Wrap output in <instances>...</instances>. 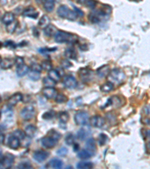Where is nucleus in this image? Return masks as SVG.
<instances>
[{
	"label": "nucleus",
	"mask_w": 150,
	"mask_h": 169,
	"mask_svg": "<svg viewBox=\"0 0 150 169\" xmlns=\"http://www.w3.org/2000/svg\"><path fill=\"white\" fill-rule=\"evenodd\" d=\"M41 66H42V69L45 71H50L52 69V63L50 62L49 60H45L41 64Z\"/></svg>",
	"instance_id": "nucleus-44"
},
{
	"label": "nucleus",
	"mask_w": 150,
	"mask_h": 169,
	"mask_svg": "<svg viewBox=\"0 0 150 169\" xmlns=\"http://www.w3.org/2000/svg\"><path fill=\"white\" fill-rule=\"evenodd\" d=\"M22 100L23 95L20 93H17L10 97V99H8V102L9 105L14 106V105H16L17 103L21 102Z\"/></svg>",
	"instance_id": "nucleus-17"
},
{
	"label": "nucleus",
	"mask_w": 150,
	"mask_h": 169,
	"mask_svg": "<svg viewBox=\"0 0 150 169\" xmlns=\"http://www.w3.org/2000/svg\"><path fill=\"white\" fill-rule=\"evenodd\" d=\"M86 150H87L92 156L95 155L97 150L96 141L93 138H89L86 142Z\"/></svg>",
	"instance_id": "nucleus-14"
},
{
	"label": "nucleus",
	"mask_w": 150,
	"mask_h": 169,
	"mask_svg": "<svg viewBox=\"0 0 150 169\" xmlns=\"http://www.w3.org/2000/svg\"><path fill=\"white\" fill-rule=\"evenodd\" d=\"M97 5V2L96 0H87L86 2V5L90 9H94L96 7Z\"/></svg>",
	"instance_id": "nucleus-48"
},
{
	"label": "nucleus",
	"mask_w": 150,
	"mask_h": 169,
	"mask_svg": "<svg viewBox=\"0 0 150 169\" xmlns=\"http://www.w3.org/2000/svg\"><path fill=\"white\" fill-rule=\"evenodd\" d=\"M144 123L147 124V125H150V119H146V121Z\"/></svg>",
	"instance_id": "nucleus-60"
},
{
	"label": "nucleus",
	"mask_w": 150,
	"mask_h": 169,
	"mask_svg": "<svg viewBox=\"0 0 150 169\" xmlns=\"http://www.w3.org/2000/svg\"><path fill=\"white\" fill-rule=\"evenodd\" d=\"M65 56L68 59H76L77 57V54L76 50L72 47H68L65 50Z\"/></svg>",
	"instance_id": "nucleus-22"
},
{
	"label": "nucleus",
	"mask_w": 150,
	"mask_h": 169,
	"mask_svg": "<svg viewBox=\"0 0 150 169\" xmlns=\"http://www.w3.org/2000/svg\"><path fill=\"white\" fill-rule=\"evenodd\" d=\"M14 62H13L10 59H1V69H8L13 66Z\"/></svg>",
	"instance_id": "nucleus-28"
},
{
	"label": "nucleus",
	"mask_w": 150,
	"mask_h": 169,
	"mask_svg": "<svg viewBox=\"0 0 150 169\" xmlns=\"http://www.w3.org/2000/svg\"><path fill=\"white\" fill-rule=\"evenodd\" d=\"M61 65L62 68H65V69H68L70 67L72 66V64L69 60L67 59H63L61 62Z\"/></svg>",
	"instance_id": "nucleus-50"
},
{
	"label": "nucleus",
	"mask_w": 150,
	"mask_h": 169,
	"mask_svg": "<svg viewBox=\"0 0 150 169\" xmlns=\"http://www.w3.org/2000/svg\"><path fill=\"white\" fill-rule=\"evenodd\" d=\"M90 135V129L87 127H83L77 132V138L80 141H84Z\"/></svg>",
	"instance_id": "nucleus-16"
},
{
	"label": "nucleus",
	"mask_w": 150,
	"mask_h": 169,
	"mask_svg": "<svg viewBox=\"0 0 150 169\" xmlns=\"http://www.w3.org/2000/svg\"><path fill=\"white\" fill-rule=\"evenodd\" d=\"M42 66H41V65L39 64H36V63H35V64L32 65V66H31V70L35 71H38V72H40L42 71Z\"/></svg>",
	"instance_id": "nucleus-49"
},
{
	"label": "nucleus",
	"mask_w": 150,
	"mask_h": 169,
	"mask_svg": "<svg viewBox=\"0 0 150 169\" xmlns=\"http://www.w3.org/2000/svg\"><path fill=\"white\" fill-rule=\"evenodd\" d=\"M48 76L56 83L59 82L61 80V76L59 75V73L58 72V71L54 70V69H51L50 71H49Z\"/></svg>",
	"instance_id": "nucleus-26"
},
{
	"label": "nucleus",
	"mask_w": 150,
	"mask_h": 169,
	"mask_svg": "<svg viewBox=\"0 0 150 169\" xmlns=\"http://www.w3.org/2000/svg\"><path fill=\"white\" fill-rule=\"evenodd\" d=\"M8 144L11 149L17 150L21 146V140L18 138H17L16 136L12 135L8 138Z\"/></svg>",
	"instance_id": "nucleus-12"
},
{
	"label": "nucleus",
	"mask_w": 150,
	"mask_h": 169,
	"mask_svg": "<svg viewBox=\"0 0 150 169\" xmlns=\"http://www.w3.org/2000/svg\"><path fill=\"white\" fill-rule=\"evenodd\" d=\"M43 94L47 99H53L56 96L57 92L54 87H45L43 90Z\"/></svg>",
	"instance_id": "nucleus-15"
},
{
	"label": "nucleus",
	"mask_w": 150,
	"mask_h": 169,
	"mask_svg": "<svg viewBox=\"0 0 150 169\" xmlns=\"http://www.w3.org/2000/svg\"><path fill=\"white\" fill-rule=\"evenodd\" d=\"M92 75H93V71L91 69H87V68L80 69L79 76L85 82H88L89 81H90L92 77Z\"/></svg>",
	"instance_id": "nucleus-11"
},
{
	"label": "nucleus",
	"mask_w": 150,
	"mask_h": 169,
	"mask_svg": "<svg viewBox=\"0 0 150 169\" xmlns=\"http://www.w3.org/2000/svg\"><path fill=\"white\" fill-rule=\"evenodd\" d=\"M49 166L53 168H62L63 166V162L61 159L54 158L49 162Z\"/></svg>",
	"instance_id": "nucleus-24"
},
{
	"label": "nucleus",
	"mask_w": 150,
	"mask_h": 169,
	"mask_svg": "<svg viewBox=\"0 0 150 169\" xmlns=\"http://www.w3.org/2000/svg\"><path fill=\"white\" fill-rule=\"evenodd\" d=\"M44 32L47 37H53L58 32V29L54 25L50 24L46 28L44 29Z\"/></svg>",
	"instance_id": "nucleus-19"
},
{
	"label": "nucleus",
	"mask_w": 150,
	"mask_h": 169,
	"mask_svg": "<svg viewBox=\"0 0 150 169\" xmlns=\"http://www.w3.org/2000/svg\"><path fill=\"white\" fill-rule=\"evenodd\" d=\"M56 47H54L53 49H48V48H43L41 49V50H39L41 53H46V52H50V51H55V50H56Z\"/></svg>",
	"instance_id": "nucleus-54"
},
{
	"label": "nucleus",
	"mask_w": 150,
	"mask_h": 169,
	"mask_svg": "<svg viewBox=\"0 0 150 169\" xmlns=\"http://www.w3.org/2000/svg\"><path fill=\"white\" fill-rule=\"evenodd\" d=\"M94 166L93 163L92 162H87V161H82L80 162L77 165V168H81V169H91Z\"/></svg>",
	"instance_id": "nucleus-31"
},
{
	"label": "nucleus",
	"mask_w": 150,
	"mask_h": 169,
	"mask_svg": "<svg viewBox=\"0 0 150 169\" xmlns=\"http://www.w3.org/2000/svg\"><path fill=\"white\" fill-rule=\"evenodd\" d=\"M146 150H148L149 153H150V142L149 144H147V145H146Z\"/></svg>",
	"instance_id": "nucleus-59"
},
{
	"label": "nucleus",
	"mask_w": 150,
	"mask_h": 169,
	"mask_svg": "<svg viewBox=\"0 0 150 169\" xmlns=\"http://www.w3.org/2000/svg\"><path fill=\"white\" fill-rule=\"evenodd\" d=\"M33 159L38 162H44L46 159H47V157L49 156V153L45 150H39L35 151L33 153Z\"/></svg>",
	"instance_id": "nucleus-9"
},
{
	"label": "nucleus",
	"mask_w": 150,
	"mask_h": 169,
	"mask_svg": "<svg viewBox=\"0 0 150 169\" xmlns=\"http://www.w3.org/2000/svg\"><path fill=\"white\" fill-rule=\"evenodd\" d=\"M75 141V136L72 133H69L65 137V143L68 145H73Z\"/></svg>",
	"instance_id": "nucleus-41"
},
{
	"label": "nucleus",
	"mask_w": 150,
	"mask_h": 169,
	"mask_svg": "<svg viewBox=\"0 0 150 169\" xmlns=\"http://www.w3.org/2000/svg\"><path fill=\"white\" fill-rule=\"evenodd\" d=\"M68 153V149L66 148V147H61V148H59L58 150L56 151V154L58 156H65L67 155Z\"/></svg>",
	"instance_id": "nucleus-46"
},
{
	"label": "nucleus",
	"mask_w": 150,
	"mask_h": 169,
	"mask_svg": "<svg viewBox=\"0 0 150 169\" xmlns=\"http://www.w3.org/2000/svg\"><path fill=\"white\" fill-rule=\"evenodd\" d=\"M2 21L4 24H9L14 21V14L11 12H6L2 16Z\"/></svg>",
	"instance_id": "nucleus-21"
},
{
	"label": "nucleus",
	"mask_w": 150,
	"mask_h": 169,
	"mask_svg": "<svg viewBox=\"0 0 150 169\" xmlns=\"http://www.w3.org/2000/svg\"><path fill=\"white\" fill-rule=\"evenodd\" d=\"M103 16L99 11H94L89 14V20L92 23H98L101 21V17Z\"/></svg>",
	"instance_id": "nucleus-20"
},
{
	"label": "nucleus",
	"mask_w": 150,
	"mask_h": 169,
	"mask_svg": "<svg viewBox=\"0 0 150 169\" xmlns=\"http://www.w3.org/2000/svg\"><path fill=\"white\" fill-rule=\"evenodd\" d=\"M89 121L88 113L86 111H79L74 116V122L79 126H86Z\"/></svg>",
	"instance_id": "nucleus-4"
},
{
	"label": "nucleus",
	"mask_w": 150,
	"mask_h": 169,
	"mask_svg": "<svg viewBox=\"0 0 150 169\" xmlns=\"http://www.w3.org/2000/svg\"><path fill=\"white\" fill-rule=\"evenodd\" d=\"M145 132V135H143L144 139H147V141L150 142V130H146V129H143Z\"/></svg>",
	"instance_id": "nucleus-52"
},
{
	"label": "nucleus",
	"mask_w": 150,
	"mask_h": 169,
	"mask_svg": "<svg viewBox=\"0 0 150 169\" xmlns=\"http://www.w3.org/2000/svg\"><path fill=\"white\" fill-rule=\"evenodd\" d=\"M110 72V66L106 65H102V67H100L96 71V74L98 75V76L100 77H106L107 76H108Z\"/></svg>",
	"instance_id": "nucleus-18"
},
{
	"label": "nucleus",
	"mask_w": 150,
	"mask_h": 169,
	"mask_svg": "<svg viewBox=\"0 0 150 169\" xmlns=\"http://www.w3.org/2000/svg\"><path fill=\"white\" fill-rule=\"evenodd\" d=\"M55 41L59 44L62 43H72L77 41V35L69 33L64 31H58L56 35L54 36Z\"/></svg>",
	"instance_id": "nucleus-1"
},
{
	"label": "nucleus",
	"mask_w": 150,
	"mask_h": 169,
	"mask_svg": "<svg viewBox=\"0 0 150 169\" xmlns=\"http://www.w3.org/2000/svg\"><path fill=\"white\" fill-rule=\"evenodd\" d=\"M56 115V113L53 111H47V112H45L44 114L42 115V118L45 120H50L53 119V117H55Z\"/></svg>",
	"instance_id": "nucleus-43"
},
{
	"label": "nucleus",
	"mask_w": 150,
	"mask_h": 169,
	"mask_svg": "<svg viewBox=\"0 0 150 169\" xmlns=\"http://www.w3.org/2000/svg\"><path fill=\"white\" fill-rule=\"evenodd\" d=\"M109 77L112 83H116L118 84H121L125 79V75L123 71L119 69H114L110 71L109 74Z\"/></svg>",
	"instance_id": "nucleus-3"
},
{
	"label": "nucleus",
	"mask_w": 150,
	"mask_h": 169,
	"mask_svg": "<svg viewBox=\"0 0 150 169\" xmlns=\"http://www.w3.org/2000/svg\"><path fill=\"white\" fill-rule=\"evenodd\" d=\"M100 89H101V90L103 93H109V92L112 91L114 89L113 83H112L111 81L110 82L108 81L107 83H104L101 86Z\"/></svg>",
	"instance_id": "nucleus-25"
},
{
	"label": "nucleus",
	"mask_w": 150,
	"mask_h": 169,
	"mask_svg": "<svg viewBox=\"0 0 150 169\" xmlns=\"http://www.w3.org/2000/svg\"><path fill=\"white\" fill-rule=\"evenodd\" d=\"M23 15L30 18L36 19L38 17V12L33 6H29L23 11Z\"/></svg>",
	"instance_id": "nucleus-13"
},
{
	"label": "nucleus",
	"mask_w": 150,
	"mask_h": 169,
	"mask_svg": "<svg viewBox=\"0 0 150 169\" xmlns=\"http://www.w3.org/2000/svg\"><path fill=\"white\" fill-rule=\"evenodd\" d=\"M5 46L10 49H15L16 48L17 45L14 41H5Z\"/></svg>",
	"instance_id": "nucleus-51"
},
{
	"label": "nucleus",
	"mask_w": 150,
	"mask_h": 169,
	"mask_svg": "<svg viewBox=\"0 0 150 169\" xmlns=\"http://www.w3.org/2000/svg\"><path fill=\"white\" fill-rule=\"evenodd\" d=\"M37 128L34 125H29L25 128V133L29 138H33L36 135Z\"/></svg>",
	"instance_id": "nucleus-23"
},
{
	"label": "nucleus",
	"mask_w": 150,
	"mask_h": 169,
	"mask_svg": "<svg viewBox=\"0 0 150 169\" xmlns=\"http://www.w3.org/2000/svg\"><path fill=\"white\" fill-rule=\"evenodd\" d=\"M74 9L75 12L77 13V15L79 17H83V15H84V14H83V11H81L80 8H76L75 6H74Z\"/></svg>",
	"instance_id": "nucleus-53"
},
{
	"label": "nucleus",
	"mask_w": 150,
	"mask_h": 169,
	"mask_svg": "<svg viewBox=\"0 0 150 169\" xmlns=\"http://www.w3.org/2000/svg\"><path fill=\"white\" fill-rule=\"evenodd\" d=\"M108 140V135H106L105 134H100L99 136H98V144L100 146H104L105 145L107 141Z\"/></svg>",
	"instance_id": "nucleus-39"
},
{
	"label": "nucleus",
	"mask_w": 150,
	"mask_h": 169,
	"mask_svg": "<svg viewBox=\"0 0 150 169\" xmlns=\"http://www.w3.org/2000/svg\"><path fill=\"white\" fill-rule=\"evenodd\" d=\"M79 148H80V146L77 143L74 144V152H77V151L79 150Z\"/></svg>",
	"instance_id": "nucleus-55"
},
{
	"label": "nucleus",
	"mask_w": 150,
	"mask_h": 169,
	"mask_svg": "<svg viewBox=\"0 0 150 169\" xmlns=\"http://www.w3.org/2000/svg\"><path fill=\"white\" fill-rule=\"evenodd\" d=\"M33 168V165H31L30 162H21L17 166V168H22V169H27L29 168L30 169Z\"/></svg>",
	"instance_id": "nucleus-45"
},
{
	"label": "nucleus",
	"mask_w": 150,
	"mask_h": 169,
	"mask_svg": "<svg viewBox=\"0 0 150 169\" xmlns=\"http://www.w3.org/2000/svg\"><path fill=\"white\" fill-rule=\"evenodd\" d=\"M50 18L47 15H43L38 21V26L40 28L45 29L48 25H50Z\"/></svg>",
	"instance_id": "nucleus-27"
},
{
	"label": "nucleus",
	"mask_w": 150,
	"mask_h": 169,
	"mask_svg": "<svg viewBox=\"0 0 150 169\" xmlns=\"http://www.w3.org/2000/svg\"><path fill=\"white\" fill-rule=\"evenodd\" d=\"M41 142L44 147L47 148V149H52L56 145L58 141H56V139L53 138L50 136L47 135L46 137H44L43 138H41Z\"/></svg>",
	"instance_id": "nucleus-7"
},
{
	"label": "nucleus",
	"mask_w": 150,
	"mask_h": 169,
	"mask_svg": "<svg viewBox=\"0 0 150 169\" xmlns=\"http://www.w3.org/2000/svg\"><path fill=\"white\" fill-rule=\"evenodd\" d=\"M68 98L67 96L64 95L63 93H58L56 95V96L55 98V101L58 104H62V103H65L67 102Z\"/></svg>",
	"instance_id": "nucleus-35"
},
{
	"label": "nucleus",
	"mask_w": 150,
	"mask_h": 169,
	"mask_svg": "<svg viewBox=\"0 0 150 169\" xmlns=\"http://www.w3.org/2000/svg\"><path fill=\"white\" fill-rule=\"evenodd\" d=\"M89 123H90L91 126H92L95 128H102L105 123V120L101 116L96 115V116H93L89 119Z\"/></svg>",
	"instance_id": "nucleus-8"
},
{
	"label": "nucleus",
	"mask_w": 150,
	"mask_h": 169,
	"mask_svg": "<svg viewBox=\"0 0 150 169\" xmlns=\"http://www.w3.org/2000/svg\"><path fill=\"white\" fill-rule=\"evenodd\" d=\"M46 1L47 0H35V2H36V3L38 5H44L46 2Z\"/></svg>",
	"instance_id": "nucleus-56"
},
{
	"label": "nucleus",
	"mask_w": 150,
	"mask_h": 169,
	"mask_svg": "<svg viewBox=\"0 0 150 169\" xmlns=\"http://www.w3.org/2000/svg\"><path fill=\"white\" fill-rule=\"evenodd\" d=\"M86 1H87V0H76V2L80 5H86Z\"/></svg>",
	"instance_id": "nucleus-57"
},
{
	"label": "nucleus",
	"mask_w": 150,
	"mask_h": 169,
	"mask_svg": "<svg viewBox=\"0 0 150 169\" xmlns=\"http://www.w3.org/2000/svg\"><path fill=\"white\" fill-rule=\"evenodd\" d=\"M18 24V22L17 21H13L12 23H11L9 24L6 25V30L8 33H14L15 32L17 29V26Z\"/></svg>",
	"instance_id": "nucleus-36"
},
{
	"label": "nucleus",
	"mask_w": 150,
	"mask_h": 169,
	"mask_svg": "<svg viewBox=\"0 0 150 169\" xmlns=\"http://www.w3.org/2000/svg\"><path fill=\"white\" fill-rule=\"evenodd\" d=\"M12 135L16 136L17 138H18L20 140H24L25 138H26V135H27L25 132H23L21 129H17V130L14 131Z\"/></svg>",
	"instance_id": "nucleus-40"
},
{
	"label": "nucleus",
	"mask_w": 150,
	"mask_h": 169,
	"mask_svg": "<svg viewBox=\"0 0 150 169\" xmlns=\"http://www.w3.org/2000/svg\"><path fill=\"white\" fill-rule=\"evenodd\" d=\"M35 114V110L34 107L33 106L25 107L21 111V117L26 120H29L33 119Z\"/></svg>",
	"instance_id": "nucleus-6"
},
{
	"label": "nucleus",
	"mask_w": 150,
	"mask_h": 169,
	"mask_svg": "<svg viewBox=\"0 0 150 169\" xmlns=\"http://www.w3.org/2000/svg\"><path fill=\"white\" fill-rule=\"evenodd\" d=\"M92 156V154L87 150H82L77 153V157L81 159H87Z\"/></svg>",
	"instance_id": "nucleus-33"
},
{
	"label": "nucleus",
	"mask_w": 150,
	"mask_h": 169,
	"mask_svg": "<svg viewBox=\"0 0 150 169\" xmlns=\"http://www.w3.org/2000/svg\"><path fill=\"white\" fill-rule=\"evenodd\" d=\"M29 72V67L26 65H23L21 66L17 67V75L18 77H23Z\"/></svg>",
	"instance_id": "nucleus-30"
},
{
	"label": "nucleus",
	"mask_w": 150,
	"mask_h": 169,
	"mask_svg": "<svg viewBox=\"0 0 150 169\" xmlns=\"http://www.w3.org/2000/svg\"><path fill=\"white\" fill-rule=\"evenodd\" d=\"M14 64L17 67H20L23 65H24V59L23 57H21V56H17L16 58L14 59Z\"/></svg>",
	"instance_id": "nucleus-47"
},
{
	"label": "nucleus",
	"mask_w": 150,
	"mask_h": 169,
	"mask_svg": "<svg viewBox=\"0 0 150 169\" xmlns=\"http://www.w3.org/2000/svg\"><path fill=\"white\" fill-rule=\"evenodd\" d=\"M63 84L66 88L74 89L77 87V82L74 77L71 75H67L63 79Z\"/></svg>",
	"instance_id": "nucleus-10"
},
{
	"label": "nucleus",
	"mask_w": 150,
	"mask_h": 169,
	"mask_svg": "<svg viewBox=\"0 0 150 169\" xmlns=\"http://www.w3.org/2000/svg\"><path fill=\"white\" fill-rule=\"evenodd\" d=\"M28 76L32 81H38L39 78H40V77H41V73L38 72V71H35L31 70L30 69V71H29Z\"/></svg>",
	"instance_id": "nucleus-32"
},
{
	"label": "nucleus",
	"mask_w": 150,
	"mask_h": 169,
	"mask_svg": "<svg viewBox=\"0 0 150 169\" xmlns=\"http://www.w3.org/2000/svg\"><path fill=\"white\" fill-rule=\"evenodd\" d=\"M43 83L46 87H54L56 85V82L53 81L50 77H46L43 79Z\"/></svg>",
	"instance_id": "nucleus-37"
},
{
	"label": "nucleus",
	"mask_w": 150,
	"mask_h": 169,
	"mask_svg": "<svg viewBox=\"0 0 150 169\" xmlns=\"http://www.w3.org/2000/svg\"><path fill=\"white\" fill-rule=\"evenodd\" d=\"M101 14L104 16V15H108L111 13L112 11V8L110 5H103L102 7V8L100 9L99 11Z\"/></svg>",
	"instance_id": "nucleus-38"
},
{
	"label": "nucleus",
	"mask_w": 150,
	"mask_h": 169,
	"mask_svg": "<svg viewBox=\"0 0 150 169\" xmlns=\"http://www.w3.org/2000/svg\"><path fill=\"white\" fill-rule=\"evenodd\" d=\"M4 135L2 134V132L1 133V144H3V142H4Z\"/></svg>",
	"instance_id": "nucleus-58"
},
{
	"label": "nucleus",
	"mask_w": 150,
	"mask_h": 169,
	"mask_svg": "<svg viewBox=\"0 0 150 169\" xmlns=\"http://www.w3.org/2000/svg\"><path fill=\"white\" fill-rule=\"evenodd\" d=\"M57 14L59 17L64 19H68L69 20L74 21L76 20L77 18V14L75 12L74 10H71L70 8H68L66 5H61L57 9Z\"/></svg>",
	"instance_id": "nucleus-2"
},
{
	"label": "nucleus",
	"mask_w": 150,
	"mask_h": 169,
	"mask_svg": "<svg viewBox=\"0 0 150 169\" xmlns=\"http://www.w3.org/2000/svg\"><path fill=\"white\" fill-rule=\"evenodd\" d=\"M47 135L50 136V137H52L53 138L56 139V140L58 141H59V139L61 138V134H60L59 132L56 131L55 129H52V130H50V131L48 132V135Z\"/></svg>",
	"instance_id": "nucleus-42"
},
{
	"label": "nucleus",
	"mask_w": 150,
	"mask_h": 169,
	"mask_svg": "<svg viewBox=\"0 0 150 169\" xmlns=\"http://www.w3.org/2000/svg\"><path fill=\"white\" fill-rule=\"evenodd\" d=\"M1 168H10L12 166L14 161V156L11 153H6L4 156H2L1 153Z\"/></svg>",
	"instance_id": "nucleus-5"
},
{
	"label": "nucleus",
	"mask_w": 150,
	"mask_h": 169,
	"mask_svg": "<svg viewBox=\"0 0 150 169\" xmlns=\"http://www.w3.org/2000/svg\"><path fill=\"white\" fill-rule=\"evenodd\" d=\"M59 119L62 123H66L69 120V115L65 111H61L59 113Z\"/></svg>",
	"instance_id": "nucleus-34"
},
{
	"label": "nucleus",
	"mask_w": 150,
	"mask_h": 169,
	"mask_svg": "<svg viewBox=\"0 0 150 169\" xmlns=\"http://www.w3.org/2000/svg\"><path fill=\"white\" fill-rule=\"evenodd\" d=\"M55 2L54 0H47L44 4V8L47 12L50 13L54 10Z\"/></svg>",
	"instance_id": "nucleus-29"
}]
</instances>
